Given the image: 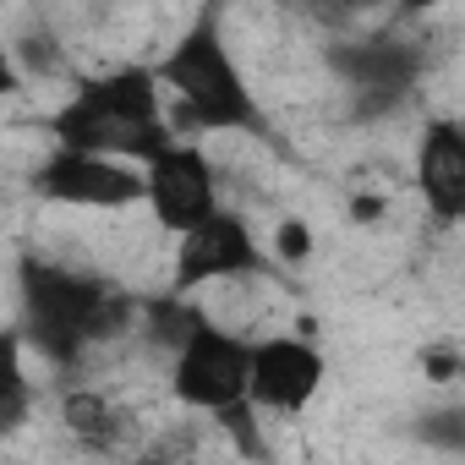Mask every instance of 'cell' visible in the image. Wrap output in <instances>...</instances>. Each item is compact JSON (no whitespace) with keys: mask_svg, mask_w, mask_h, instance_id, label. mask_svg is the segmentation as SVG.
<instances>
[{"mask_svg":"<svg viewBox=\"0 0 465 465\" xmlns=\"http://www.w3.org/2000/svg\"><path fill=\"white\" fill-rule=\"evenodd\" d=\"M274 258H280V263H307V258H312V230H307L302 219H285V224L274 230Z\"/></svg>","mask_w":465,"mask_h":465,"instance_id":"12","label":"cell"},{"mask_svg":"<svg viewBox=\"0 0 465 465\" xmlns=\"http://www.w3.org/2000/svg\"><path fill=\"white\" fill-rule=\"evenodd\" d=\"M416 192L443 224H465V126L427 121L416 143Z\"/></svg>","mask_w":465,"mask_h":465,"instance_id":"9","label":"cell"},{"mask_svg":"<svg viewBox=\"0 0 465 465\" xmlns=\"http://www.w3.org/2000/svg\"><path fill=\"white\" fill-rule=\"evenodd\" d=\"M340 66H345L351 88H356L367 104H394V99L416 83V55H411V45H400V39H361V45H351V50L340 55Z\"/></svg>","mask_w":465,"mask_h":465,"instance_id":"10","label":"cell"},{"mask_svg":"<svg viewBox=\"0 0 465 465\" xmlns=\"http://www.w3.org/2000/svg\"><path fill=\"white\" fill-rule=\"evenodd\" d=\"M153 72H159V83L170 94L175 126H186V132H247V137L263 132V110H258V99L247 88V72L236 66V55H230L213 12H203L159 55Z\"/></svg>","mask_w":465,"mask_h":465,"instance_id":"3","label":"cell"},{"mask_svg":"<svg viewBox=\"0 0 465 465\" xmlns=\"http://www.w3.org/2000/svg\"><path fill=\"white\" fill-rule=\"evenodd\" d=\"M121 421H126V416H121V411H115L104 394H94V389L66 400V427H72V432H77L88 449H115V438H121Z\"/></svg>","mask_w":465,"mask_h":465,"instance_id":"11","label":"cell"},{"mask_svg":"<svg viewBox=\"0 0 465 465\" xmlns=\"http://www.w3.org/2000/svg\"><path fill=\"white\" fill-rule=\"evenodd\" d=\"M148 213L153 224L164 230V236H186V230H197L208 213H219V181H213V159L175 137L170 148H159L148 164Z\"/></svg>","mask_w":465,"mask_h":465,"instance_id":"7","label":"cell"},{"mask_svg":"<svg viewBox=\"0 0 465 465\" xmlns=\"http://www.w3.org/2000/svg\"><path fill=\"white\" fill-rule=\"evenodd\" d=\"M23 323H28V340L39 345L45 361L77 367L94 345L126 334L132 302L83 269L28 258L23 263Z\"/></svg>","mask_w":465,"mask_h":465,"instance_id":"2","label":"cell"},{"mask_svg":"<svg viewBox=\"0 0 465 465\" xmlns=\"http://www.w3.org/2000/svg\"><path fill=\"white\" fill-rule=\"evenodd\" d=\"M23 411H28V383H23V372H12L6 378V400H0V427H23Z\"/></svg>","mask_w":465,"mask_h":465,"instance_id":"13","label":"cell"},{"mask_svg":"<svg viewBox=\"0 0 465 465\" xmlns=\"http://www.w3.org/2000/svg\"><path fill=\"white\" fill-rule=\"evenodd\" d=\"M252 345L236 329H224L213 318H197L192 334L170 351V389L186 411L203 416H236L252 405Z\"/></svg>","mask_w":465,"mask_h":465,"instance_id":"4","label":"cell"},{"mask_svg":"<svg viewBox=\"0 0 465 465\" xmlns=\"http://www.w3.org/2000/svg\"><path fill=\"white\" fill-rule=\"evenodd\" d=\"M175 269H170V291H203V285H230V280H252L263 274L269 252L258 247L252 224L236 213V208H219L208 213L197 230L175 236Z\"/></svg>","mask_w":465,"mask_h":465,"instance_id":"6","label":"cell"},{"mask_svg":"<svg viewBox=\"0 0 465 465\" xmlns=\"http://www.w3.org/2000/svg\"><path fill=\"white\" fill-rule=\"evenodd\" d=\"M164 83L153 66H121L104 72L94 83H83L55 115H50V137L72 143V148H94V153H115V159H153L159 148H170L175 115L164 110Z\"/></svg>","mask_w":465,"mask_h":465,"instance_id":"1","label":"cell"},{"mask_svg":"<svg viewBox=\"0 0 465 465\" xmlns=\"http://www.w3.org/2000/svg\"><path fill=\"white\" fill-rule=\"evenodd\" d=\"M329 378V361L323 351L302 334H274V340H258L252 345V411H269V416H296L318 400Z\"/></svg>","mask_w":465,"mask_h":465,"instance_id":"8","label":"cell"},{"mask_svg":"<svg viewBox=\"0 0 465 465\" xmlns=\"http://www.w3.org/2000/svg\"><path fill=\"white\" fill-rule=\"evenodd\" d=\"M34 192L61 208H132L148 197V170H137L115 153L55 143L45 153V164L34 170Z\"/></svg>","mask_w":465,"mask_h":465,"instance_id":"5","label":"cell"},{"mask_svg":"<svg viewBox=\"0 0 465 465\" xmlns=\"http://www.w3.org/2000/svg\"><path fill=\"white\" fill-rule=\"evenodd\" d=\"M400 6H405V12H432L438 0H400Z\"/></svg>","mask_w":465,"mask_h":465,"instance_id":"14","label":"cell"}]
</instances>
